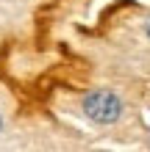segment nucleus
Wrapping results in <instances>:
<instances>
[{"label": "nucleus", "mask_w": 150, "mask_h": 152, "mask_svg": "<svg viewBox=\"0 0 150 152\" xmlns=\"http://www.w3.org/2000/svg\"><path fill=\"white\" fill-rule=\"evenodd\" d=\"M83 113L95 124H114L122 116V100L109 88H95L83 97Z\"/></svg>", "instance_id": "obj_1"}, {"label": "nucleus", "mask_w": 150, "mask_h": 152, "mask_svg": "<svg viewBox=\"0 0 150 152\" xmlns=\"http://www.w3.org/2000/svg\"><path fill=\"white\" fill-rule=\"evenodd\" d=\"M145 33H147V36H150V17H147V25H145Z\"/></svg>", "instance_id": "obj_2"}, {"label": "nucleus", "mask_w": 150, "mask_h": 152, "mask_svg": "<svg viewBox=\"0 0 150 152\" xmlns=\"http://www.w3.org/2000/svg\"><path fill=\"white\" fill-rule=\"evenodd\" d=\"M0 130H3V116H0Z\"/></svg>", "instance_id": "obj_3"}]
</instances>
